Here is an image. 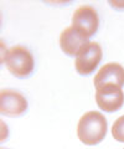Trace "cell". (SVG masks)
Masks as SVG:
<instances>
[{"label": "cell", "instance_id": "5b68a950", "mask_svg": "<svg viewBox=\"0 0 124 149\" xmlns=\"http://www.w3.org/2000/svg\"><path fill=\"white\" fill-rule=\"evenodd\" d=\"M96 102L102 111L114 113L124 104V93L116 85H104L96 88Z\"/></svg>", "mask_w": 124, "mask_h": 149}, {"label": "cell", "instance_id": "8992f818", "mask_svg": "<svg viewBox=\"0 0 124 149\" xmlns=\"http://www.w3.org/2000/svg\"><path fill=\"white\" fill-rule=\"evenodd\" d=\"M27 100L20 92L4 88L0 93V112L6 117H20L27 111Z\"/></svg>", "mask_w": 124, "mask_h": 149}, {"label": "cell", "instance_id": "30bf717a", "mask_svg": "<svg viewBox=\"0 0 124 149\" xmlns=\"http://www.w3.org/2000/svg\"><path fill=\"white\" fill-rule=\"evenodd\" d=\"M111 5L114 6V8H117V9H124V3H117V4H114L111 1Z\"/></svg>", "mask_w": 124, "mask_h": 149}, {"label": "cell", "instance_id": "8fae6325", "mask_svg": "<svg viewBox=\"0 0 124 149\" xmlns=\"http://www.w3.org/2000/svg\"><path fill=\"white\" fill-rule=\"evenodd\" d=\"M1 149H5V148H1Z\"/></svg>", "mask_w": 124, "mask_h": 149}, {"label": "cell", "instance_id": "7a4b0ae2", "mask_svg": "<svg viewBox=\"0 0 124 149\" xmlns=\"http://www.w3.org/2000/svg\"><path fill=\"white\" fill-rule=\"evenodd\" d=\"M3 62L5 63L9 72L17 78L30 77L35 67L33 54L27 47L21 45L12 46L11 49H9Z\"/></svg>", "mask_w": 124, "mask_h": 149}, {"label": "cell", "instance_id": "6da1fadb", "mask_svg": "<svg viewBox=\"0 0 124 149\" xmlns=\"http://www.w3.org/2000/svg\"><path fill=\"white\" fill-rule=\"evenodd\" d=\"M108 129L107 119L97 111L85 113L77 124V136L86 146H97L105 138Z\"/></svg>", "mask_w": 124, "mask_h": 149}, {"label": "cell", "instance_id": "ba28073f", "mask_svg": "<svg viewBox=\"0 0 124 149\" xmlns=\"http://www.w3.org/2000/svg\"><path fill=\"white\" fill-rule=\"evenodd\" d=\"M94 87L104 85H116L118 87L124 86V67L117 62H109L99 68L93 80Z\"/></svg>", "mask_w": 124, "mask_h": 149}, {"label": "cell", "instance_id": "277c9868", "mask_svg": "<svg viewBox=\"0 0 124 149\" xmlns=\"http://www.w3.org/2000/svg\"><path fill=\"white\" fill-rule=\"evenodd\" d=\"M72 27L78 30L87 39L96 35L99 27V16L97 10L91 5H81L72 15Z\"/></svg>", "mask_w": 124, "mask_h": 149}, {"label": "cell", "instance_id": "52a82bcc", "mask_svg": "<svg viewBox=\"0 0 124 149\" xmlns=\"http://www.w3.org/2000/svg\"><path fill=\"white\" fill-rule=\"evenodd\" d=\"M91 42L89 39L83 36L75 27H66L60 35V47L70 57H76L85 45Z\"/></svg>", "mask_w": 124, "mask_h": 149}, {"label": "cell", "instance_id": "3957f363", "mask_svg": "<svg viewBox=\"0 0 124 149\" xmlns=\"http://www.w3.org/2000/svg\"><path fill=\"white\" fill-rule=\"evenodd\" d=\"M102 47L98 42H88L76 56L75 67L81 76H89L97 70L98 65L102 61Z\"/></svg>", "mask_w": 124, "mask_h": 149}, {"label": "cell", "instance_id": "9c48e42d", "mask_svg": "<svg viewBox=\"0 0 124 149\" xmlns=\"http://www.w3.org/2000/svg\"><path fill=\"white\" fill-rule=\"evenodd\" d=\"M112 136L116 141L124 143V114L121 116L112 125Z\"/></svg>", "mask_w": 124, "mask_h": 149}]
</instances>
